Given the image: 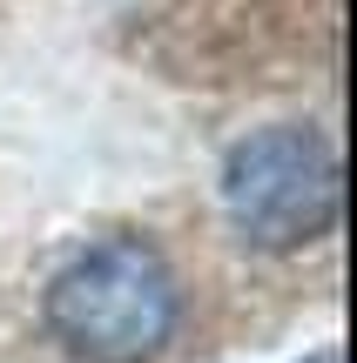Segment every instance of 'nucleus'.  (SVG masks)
<instances>
[{
    "label": "nucleus",
    "mask_w": 357,
    "mask_h": 363,
    "mask_svg": "<svg viewBox=\"0 0 357 363\" xmlns=\"http://www.w3.org/2000/svg\"><path fill=\"white\" fill-rule=\"evenodd\" d=\"M182 316V283L155 242L115 235L48 283V330L81 363H155Z\"/></svg>",
    "instance_id": "f257e3e1"
},
{
    "label": "nucleus",
    "mask_w": 357,
    "mask_h": 363,
    "mask_svg": "<svg viewBox=\"0 0 357 363\" xmlns=\"http://www.w3.org/2000/svg\"><path fill=\"white\" fill-rule=\"evenodd\" d=\"M223 208L256 249L324 242L344 208V169L317 128H256L229 148Z\"/></svg>",
    "instance_id": "f03ea898"
}]
</instances>
